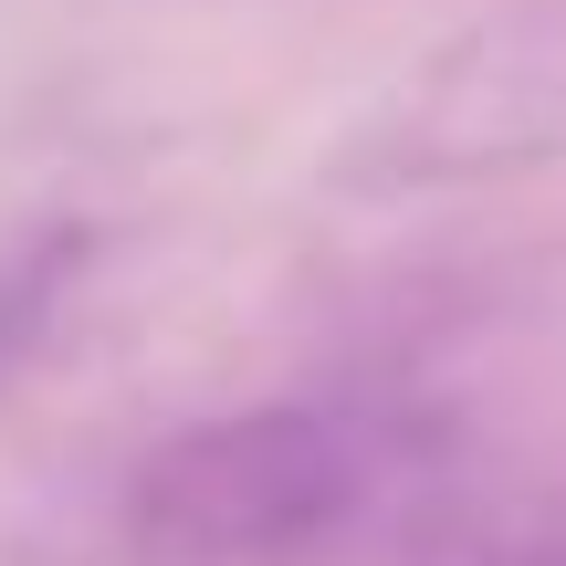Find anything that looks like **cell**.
Listing matches in <instances>:
<instances>
[{
	"mask_svg": "<svg viewBox=\"0 0 566 566\" xmlns=\"http://www.w3.org/2000/svg\"><path fill=\"white\" fill-rule=\"evenodd\" d=\"M451 430L409 399H252L126 472L137 566H336L441 493Z\"/></svg>",
	"mask_w": 566,
	"mask_h": 566,
	"instance_id": "1",
	"label": "cell"
},
{
	"mask_svg": "<svg viewBox=\"0 0 566 566\" xmlns=\"http://www.w3.org/2000/svg\"><path fill=\"white\" fill-rule=\"evenodd\" d=\"M566 158V0H504L430 42L336 147L357 200L409 189H483Z\"/></svg>",
	"mask_w": 566,
	"mask_h": 566,
	"instance_id": "2",
	"label": "cell"
},
{
	"mask_svg": "<svg viewBox=\"0 0 566 566\" xmlns=\"http://www.w3.org/2000/svg\"><path fill=\"white\" fill-rule=\"evenodd\" d=\"M84 263H95V231H84V221H53V231H32V242L0 252V378L53 336V315L74 304Z\"/></svg>",
	"mask_w": 566,
	"mask_h": 566,
	"instance_id": "3",
	"label": "cell"
},
{
	"mask_svg": "<svg viewBox=\"0 0 566 566\" xmlns=\"http://www.w3.org/2000/svg\"><path fill=\"white\" fill-rule=\"evenodd\" d=\"M462 566H566V525H546V535H504V546H483V556H462Z\"/></svg>",
	"mask_w": 566,
	"mask_h": 566,
	"instance_id": "4",
	"label": "cell"
}]
</instances>
